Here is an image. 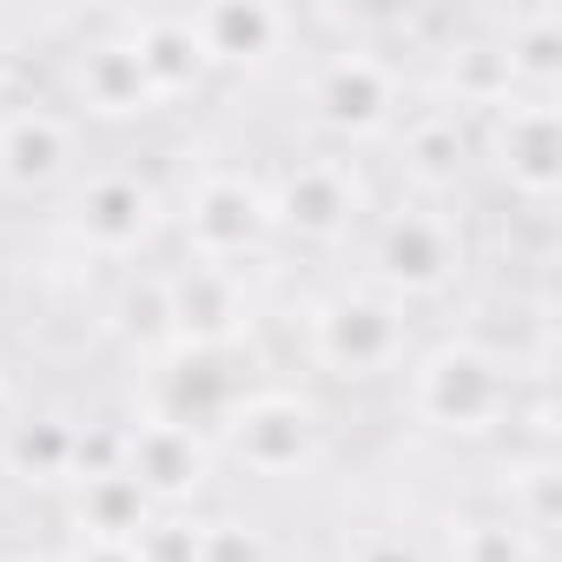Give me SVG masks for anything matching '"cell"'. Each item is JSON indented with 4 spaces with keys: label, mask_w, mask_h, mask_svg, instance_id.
Returning a JSON list of instances; mask_svg holds the SVG:
<instances>
[{
    "label": "cell",
    "mask_w": 562,
    "mask_h": 562,
    "mask_svg": "<svg viewBox=\"0 0 562 562\" xmlns=\"http://www.w3.org/2000/svg\"><path fill=\"white\" fill-rule=\"evenodd\" d=\"M411 411L430 430L490 437L516 411V378L496 351H483L470 338H443L424 358H411Z\"/></svg>",
    "instance_id": "6da1fadb"
},
{
    "label": "cell",
    "mask_w": 562,
    "mask_h": 562,
    "mask_svg": "<svg viewBox=\"0 0 562 562\" xmlns=\"http://www.w3.org/2000/svg\"><path fill=\"white\" fill-rule=\"evenodd\" d=\"M305 351L318 371L331 378H384L411 364V305L371 292V285H345L331 299L312 305L305 318Z\"/></svg>",
    "instance_id": "7a4b0ae2"
},
{
    "label": "cell",
    "mask_w": 562,
    "mask_h": 562,
    "mask_svg": "<svg viewBox=\"0 0 562 562\" xmlns=\"http://www.w3.org/2000/svg\"><path fill=\"white\" fill-rule=\"evenodd\" d=\"M463 278V232L437 199H411L397 212L378 218L371 232V292L411 305V299H437Z\"/></svg>",
    "instance_id": "3957f363"
},
{
    "label": "cell",
    "mask_w": 562,
    "mask_h": 562,
    "mask_svg": "<svg viewBox=\"0 0 562 562\" xmlns=\"http://www.w3.org/2000/svg\"><path fill=\"white\" fill-rule=\"evenodd\" d=\"M476 153L496 166V179H503L522 205H549V199H555V179H562L555 100H549V93H503L496 106H483Z\"/></svg>",
    "instance_id": "277c9868"
},
{
    "label": "cell",
    "mask_w": 562,
    "mask_h": 562,
    "mask_svg": "<svg viewBox=\"0 0 562 562\" xmlns=\"http://www.w3.org/2000/svg\"><path fill=\"white\" fill-rule=\"evenodd\" d=\"M318 411L299 404L292 391H238L232 411L218 417V443L238 470L251 476H299L318 457Z\"/></svg>",
    "instance_id": "5b68a950"
},
{
    "label": "cell",
    "mask_w": 562,
    "mask_h": 562,
    "mask_svg": "<svg viewBox=\"0 0 562 562\" xmlns=\"http://www.w3.org/2000/svg\"><path fill=\"white\" fill-rule=\"evenodd\" d=\"M265 199H271V225L305 245H338L364 218V179L345 153H312V159L285 166L265 186Z\"/></svg>",
    "instance_id": "8992f818"
},
{
    "label": "cell",
    "mask_w": 562,
    "mask_h": 562,
    "mask_svg": "<svg viewBox=\"0 0 562 562\" xmlns=\"http://www.w3.org/2000/svg\"><path fill=\"white\" fill-rule=\"evenodd\" d=\"M179 225H186L192 265H232L238 251H251V245L271 232V199H265V179L232 172V166H212V172L186 192Z\"/></svg>",
    "instance_id": "52a82bcc"
},
{
    "label": "cell",
    "mask_w": 562,
    "mask_h": 562,
    "mask_svg": "<svg viewBox=\"0 0 562 562\" xmlns=\"http://www.w3.org/2000/svg\"><path fill=\"white\" fill-rule=\"evenodd\" d=\"M67 225L93 258H133L166 225V199L139 172H93V179H74Z\"/></svg>",
    "instance_id": "ba28073f"
},
{
    "label": "cell",
    "mask_w": 562,
    "mask_h": 562,
    "mask_svg": "<svg viewBox=\"0 0 562 562\" xmlns=\"http://www.w3.org/2000/svg\"><path fill=\"white\" fill-rule=\"evenodd\" d=\"M312 106L331 133L378 139V133H397V120H404V80L384 54H331L318 67Z\"/></svg>",
    "instance_id": "9c48e42d"
},
{
    "label": "cell",
    "mask_w": 562,
    "mask_h": 562,
    "mask_svg": "<svg viewBox=\"0 0 562 562\" xmlns=\"http://www.w3.org/2000/svg\"><path fill=\"white\" fill-rule=\"evenodd\" d=\"M67 80H74V100L80 113L93 120H139L153 113V87H146V67L133 54V34H126V14L87 27V41L67 54Z\"/></svg>",
    "instance_id": "30bf717a"
},
{
    "label": "cell",
    "mask_w": 562,
    "mask_h": 562,
    "mask_svg": "<svg viewBox=\"0 0 562 562\" xmlns=\"http://www.w3.org/2000/svg\"><path fill=\"white\" fill-rule=\"evenodd\" d=\"M120 470L139 483V496L153 509H179L205 490V470H212V443L179 424V417H146L120 437Z\"/></svg>",
    "instance_id": "8fae6325"
},
{
    "label": "cell",
    "mask_w": 562,
    "mask_h": 562,
    "mask_svg": "<svg viewBox=\"0 0 562 562\" xmlns=\"http://www.w3.org/2000/svg\"><path fill=\"white\" fill-rule=\"evenodd\" d=\"M80 179V126L54 106L0 113V186L8 192H54Z\"/></svg>",
    "instance_id": "7c38bea8"
},
{
    "label": "cell",
    "mask_w": 562,
    "mask_h": 562,
    "mask_svg": "<svg viewBox=\"0 0 562 562\" xmlns=\"http://www.w3.org/2000/svg\"><path fill=\"white\" fill-rule=\"evenodd\" d=\"M463 153H476V139L457 106H424L417 120H397V166L417 199H443L463 179Z\"/></svg>",
    "instance_id": "4fadbf2b"
},
{
    "label": "cell",
    "mask_w": 562,
    "mask_h": 562,
    "mask_svg": "<svg viewBox=\"0 0 562 562\" xmlns=\"http://www.w3.org/2000/svg\"><path fill=\"white\" fill-rule=\"evenodd\" d=\"M126 34H133V54L146 67V87H153L159 106L179 100V93H192L212 74L205 54H199V41H192V27H186V14H126Z\"/></svg>",
    "instance_id": "5bb4252c"
},
{
    "label": "cell",
    "mask_w": 562,
    "mask_h": 562,
    "mask_svg": "<svg viewBox=\"0 0 562 562\" xmlns=\"http://www.w3.org/2000/svg\"><path fill=\"white\" fill-rule=\"evenodd\" d=\"M186 27H192L205 67L265 60V54H278V47L299 34L292 14H271V8H199V14H186Z\"/></svg>",
    "instance_id": "9a60e30c"
},
{
    "label": "cell",
    "mask_w": 562,
    "mask_h": 562,
    "mask_svg": "<svg viewBox=\"0 0 562 562\" xmlns=\"http://www.w3.org/2000/svg\"><path fill=\"white\" fill-rule=\"evenodd\" d=\"M146 516H153V503L139 496V483L120 463L80 476V536H93V542H133L146 529Z\"/></svg>",
    "instance_id": "2e32d148"
},
{
    "label": "cell",
    "mask_w": 562,
    "mask_h": 562,
    "mask_svg": "<svg viewBox=\"0 0 562 562\" xmlns=\"http://www.w3.org/2000/svg\"><path fill=\"white\" fill-rule=\"evenodd\" d=\"M542 536H529L509 516H470L450 529V562H522Z\"/></svg>",
    "instance_id": "e0dca14e"
},
{
    "label": "cell",
    "mask_w": 562,
    "mask_h": 562,
    "mask_svg": "<svg viewBox=\"0 0 562 562\" xmlns=\"http://www.w3.org/2000/svg\"><path fill=\"white\" fill-rule=\"evenodd\" d=\"M192 562H271V542L245 516H205L192 522Z\"/></svg>",
    "instance_id": "ac0fdd59"
},
{
    "label": "cell",
    "mask_w": 562,
    "mask_h": 562,
    "mask_svg": "<svg viewBox=\"0 0 562 562\" xmlns=\"http://www.w3.org/2000/svg\"><path fill=\"white\" fill-rule=\"evenodd\" d=\"M345 562H424V549H417V542H404V536H364Z\"/></svg>",
    "instance_id": "d6986e66"
},
{
    "label": "cell",
    "mask_w": 562,
    "mask_h": 562,
    "mask_svg": "<svg viewBox=\"0 0 562 562\" xmlns=\"http://www.w3.org/2000/svg\"><path fill=\"white\" fill-rule=\"evenodd\" d=\"M74 562H133V542H93V536H80Z\"/></svg>",
    "instance_id": "ffe728a7"
},
{
    "label": "cell",
    "mask_w": 562,
    "mask_h": 562,
    "mask_svg": "<svg viewBox=\"0 0 562 562\" xmlns=\"http://www.w3.org/2000/svg\"><path fill=\"white\" fill-rule=\"evenodd\" d=\"M21 80V41H14V27L0 21V93H8Z\"/></svg>",
    "instance_id": "44dd1931"
},
{
    "label": "cell",
    "mask_w": 562,
    "mask_h": 562,
    "mask_svg": "<svg viewBox=\"0 0 562 562\" xmlns=\"http://www.w3.org/2000/svg\"><path fill=\"white\" fill-rule=\"evenodd\" d=\"M522 562H555V555H549V542H536V549H529Z\"/></svg>",
    "instance_id": "7402d4cb"
}]
</instances>
